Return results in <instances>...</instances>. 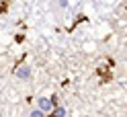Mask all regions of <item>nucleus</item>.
Returning a JSON list of instances; mask_svg holds the SVG:
<instances>
[{
    "label": "nucleus",
    "mask_w": 127,
    "mask_h": 117,
    "mask_svg": "<svg viewBox=\"0 0 127 117\" xmlns=\"http://www.w3.org/2000/svg\"><path fill=\"white\" fill-rule=\"evenodd\" d=\"M37 107L41 109V111L45 113V111H51L53 109V103H51V99H45V97H41V99H37Z\"/></svg>",
    "instance_id": "f257e3e1"
},
{
    "label": "nucleus",
    "mask_w": 127,
    "mask_h": 117,
    "mask_svg": "<svg viewBox=\"0 0 127 117\" xmlns=\"http://www.w3.org/2000/svg\"><path fill=\"white\" fill-rule=\"evenodd\" d=\"M17 76L23 78V80H27V78L31 76V68H29V66H21V68L17 70Z\"/></svg>",
    "instance_id": "f03ea898"
},
{
    "label": "nucleus",
    "mask_w": 127,
    "mask_h": 117,
    "mask_svg": "<svg viewBox=\"0 0 127 117\" xmlns=\"http://www.w3.org/2000/svg\"><path fill=\"white\" fill-rule=\"evenodd\" d=\"M53 117H66V109L58 107V109H55V113H53Z\"/></svg>",
    "instance_id": "7ed1b4c3"
},
{
    "label": "nucleus",
    "mask_w": 127,
    "mask_h": 117,
    "mask_svg": "<svg viewBox=\"0 0 127 117\" xmlns=\"http://www.w3.org/2000/svg\"><path fill=\"white\" fill-rule=\"evenodd\" d=\"M43 115H45V113L41 111V109H35V111L31 113V117H43Z\"/></svg>",
    "instance_id": "20e7f679"
}]
</instances>
